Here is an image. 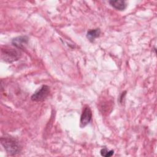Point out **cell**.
Wrapping results in <instances>:
<instances>
[{"instance_id":"277c9868","label":"cell","mask_w":157,"mask_h":157,"mask_svg":"<svg viewBox=\"0 0 157 157\" xmlns=\"http://www.w3.org/2000/svg\"><path fill=\"white\" fill-rule=\"evenodd\" d=\"M91 118H92V112L91 109L88 107H85L80 117V127L83 128L85 126H86L90 122Z\"/></svg>"},{"instance_id":"5b68a950","label":"cell","mask_w":157,"mask_h":157,"mask_svg":"<svg viewBox=\"0 0 157 157\" xmlns=\"http://www.w3.org/2000/svg\"><path fill=\"white\" fill-rule=\"evenodd\" d=\"M28 41V37L26 36H23L14 38L12 41V44L18 48H23L25 45L27 44Z\"/></svg>"},{"instance_id":"ba28073f","label":"cell","mask_w":157,"mask_h":157,"mask_svg":"<svg viewBox=\"0 0 157 157\" xmlns=\"http://www.w3.org/2000/svg\"><path fill=\"white\" fill-rule=\"evenodd\" d=\"M113 150H108L106 148L101 150V155L105 157H110L113 155Z\"/></svg>"},{"instance_id":"3957f363","label":"cell","mask_w":157,"mask_h":157,"mask_svg":"<svg viewBox=\"0 0 157 157\" xmlns=\"http://www.w3.org/2000/svg\"><path fill=\"white\" fill-rule=\"evenodd\" d=\"M20 53L12 48H5L2 49V58L7 62L11 63L17 60L20 57Z\"/></svg>"},{"instance_id":"7a4b0ae2","label":"cell","mask_w":157,"mask_h":157,"mask_svg":"<svg viewBox=\"0 0 157 157\" xmlns=\"http://www.w3.org/2000/svg\"><path fill=\"white\" fill-rule=\"evenodd\" d=\"M50 93V88L47 85L42 86L31 97L33 101L42 102L44 101Z\"/></svg>"},{"instance_id":"52a82bcc","label":"cell","mask_w":157,"mask_h":157,"mask_svg":"<svg viewBox=\"0 0 157 157\" xmlns=\"http://www.w3.org/2000/svg\"><path fill=\"white\" fill-rule=\"evenodd\" d=\"M101 33V31L99 29H92L90 30L87 32L86 34V37L89 39L90 41L93 42L94 40L99 36V34Z\"/></svg>"},{"instance_id":"6da1fadb","label":"cell","mask_w":157,"mask_h":157,"mask_svg":"<svg viewBox=\"0 0 157 157\" xmlns=\"http://www.w3.org/2000/svg\"><path fill=\"white\" fill-rule=\"evenodd\" d=\"M1 142L7 153L10 155H16L21 150V147L18 142L10 136L2 137L1 138Z\"/></svg>"},{"instance_id":"8992f818","label":"cell","mask_w":157,"mask_h":157,"mask_svg":"<svg viewBox=\"0 0 157 157\" xmlns=\"http://www.w3.org/2000/svg\"><path fill=\"white\" fill-rule=\"evenodd\" d=\"M109 3L113 7L118 10H123L126 7V2L123 0L110 1Z\"/></svg>"}]
</instances>
